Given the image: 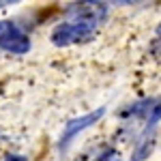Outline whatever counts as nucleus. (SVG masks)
<instances>
[{
    "label": "nucleus",
    "mask_w": 161,
    "mask_h": 161,
    "mask_svg": "<svg viewBox=\"0 0 161 161\" xmlns=\"http://www.w3.org/2000/svg\"><path fill=\"white\" fill-rule=\"evenodd\" d=\"M103 114H105V110L99 108L97 112H90V114L82 116V118H75V120H71V123H67L64 131H62V137H60V148H67V146H69V142H71L80 131H84V129H88L90 125H95Z\"/></svg>",
    "instance_id": "nucleus-3"
},
{
    "label": "nucleus",
    "mask_w": 161,
    "mask_h": 161,
    "mask_svg": "<svg viewBox=\"0 0 161 161\" xmlns=\"http://www.w3.org/2000/svg\"><path fill=\"white\" fill-rule=\"evenodd\" d=\"M2 161H28L26 157H19V155H11V157H4Z\"/></svg>",
    "instance_id": "nucleus-4"
},
{
    "label": "nucleus",
    "mask_w": 161,
    "mask_h": 161,
    "mask_svg": "<svg viewBox=\"0 0 161 161\" xmlns=\"http://www.w3.org/2000/svg\"><path fill=\"white\" fill-rule=\"evenodd\" d=\"M95 30H97V22H90V19L64 22V24L54 28L52 43L62 47V45H71V43H77V41H86L95 35Z\"/></svg>",
    "instance_id": "nucleus-1"
},
{
    "label": "nucleus",
    "mask_w": 161,
    "mask_h": 161,
    "mask_svg": "<svg viewBox=\"0 0 161 161\" xmlns=\"http://www.w3.org/2000/svg\"><path fill=\"white\" fill-rule=\"evenodd\" d=\"M9 4H15L11 0H0V9H4V7H9Z\"/></svg>",
    "instance_id": "nucleus-5"
},
{
    "label": "nucleus",
    "mask_w": 161,
    "mask_h": 161,
    "mask_svg": "<svg viewBox=\"0 0 161 161\" xmlns=\"http://www.w3.org/2000/svg\"><path fill=\"white\" fill-rule=\"evenodd\" d=\"M157 32H159V35H161V26H159V28H157Z\"/></svg>",
    "instance_id": "nucleus-7"
},
{
    "label": "nucleus",
    "mask_w": 161,
    "mask_h": 161,
    "mask_svg": "<svg viewBox=\"0 0 161 161\" xmlns=\"http://www.w3.org/2000/svg\"><path fill=\"white\" fill-rule=\"evenodd\" d=\"M0 50L11 54H26L30 50V39L11 19H0Z\"/></svg>",
    "instance_id": "nucleus-2"
},
{
    "label": "nucleus",
    "mask_w": 161,
    "mask_h": 161,
    "mask_svg": "<svg viewBox=\"0 0 161 161\" xmlns=\"http://www.w3.org/2000/svg\"><path fill=\"white\" fill-rule=\"evenodd\" d=\"M155 52H157V54H159V56H161V41H159V43H157V47H155Z\"/></svg>",
    "instance_id": "nucleus-6"
}]
</instances>
